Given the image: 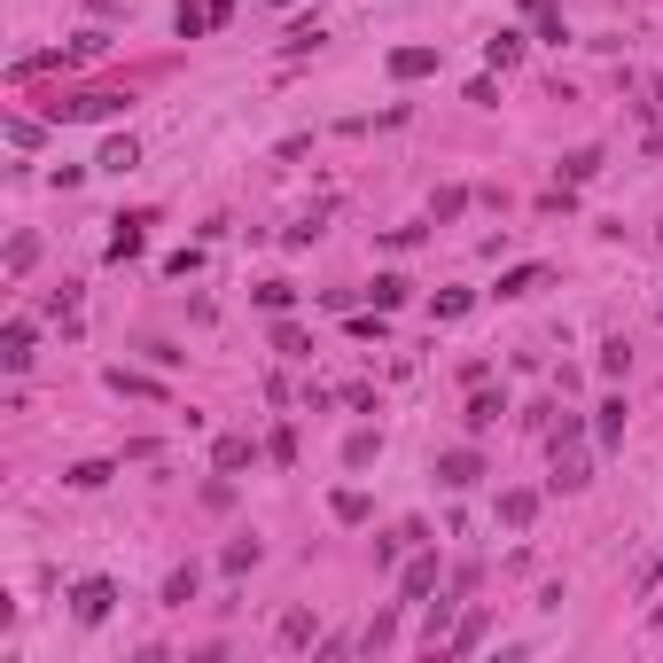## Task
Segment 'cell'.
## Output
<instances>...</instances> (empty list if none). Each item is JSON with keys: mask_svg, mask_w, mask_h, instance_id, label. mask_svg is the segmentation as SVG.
I'll return each mask as SVG.
<instances>
[{"mask_svg": "<svg viewBox=\"0 0 663 663\" xmlns=\"http://www.w3.org/2000/svg\"><path fill=\"white\" fill-rule=\"evenodd\" d=\"M586 476H594V468H586V445H577V422L562 413V430H554V484H562V491H577Z\"/></svg>", "mask_w": 663, "mask_h": 663, "instance_id": "1", "label": "cell"}, {"mask_svg": "<svg viewBox=\"0 0 663 663\" xmlns=\"http://www.w3.org/2000/svg\"><path fill=\"white\" fill-rule=\"evenodd\" d=\"M219 24H234V0H180V16H173L180 40H203V32H219Z\"/></svg>", "mask_w": 663, "mask_h": 663, "instance_id": "2", "label": "cell"}, {"mask_svg": "<svg viewBox=\"0 0 663 663\" xmlns=\"http://www.w3.org/2000/svg\"><path fill=\"white\" fill-rule=\"evenodd\" d=\"M438 594V554H413L406 570H398V609H413V601H430Z\"/></svg>", "mask_w": 663, "mask_h": 663, "instance_id": "3", "label": "cell"}, {"mask_svg": "<svg viewBox=\"0 0 663 663\" xmlns=\"http://www.w3.org/2000/svg\"><path fill=\"white\" fill-rule=\"evenodd\" d=\"M110 609H118V586H110V577H87V586L70 594V617H78V625H102Z\"/></svg>", "mask_w": 663, "mask_h": 663, "instance_id": "4", "label": "cell"}, {"mask_svg": "<svg viewBox=\"0 0 663 663\" xmlns=\"http://www.w3.org/2000/svg\"><path fill=\"white\" fill-rule=\"evenodd\" d=\"M484 476V461H476V445H453V453H438V484L445 491H468Z\"/></svg>", "mask_w": 663, "mask_h": 663, "instance_id": "5", "label": "cell"}, {"mask_svg": "<svg viewBox=\"0 0 663 663\" xmlns=\"http://www.w3.org/2000/svg\"><path fill=\"white\" fill-rule=\"evenodd\" d=\"M118 110H125V95H102V87H87V95L55 102V118H118Z\"/></svg>", "mask_w": 663, "mask_h": 663, "instance_id": "6", "label": "cell"}, {"mask_svg": "<svg viewBox=\"0 0 663 663\" xmlns=\"http://www.w3.org/2000/svg\"><path fill=\"white\" fill-rule=\"evenodd\" d=\"M0 367H9V375L32 367V320H9V328H0Z\"/></svg>", "mask_w": 663, "mask_h": 663, "instance_id": "7", "label": "cell"}, {"mask_svg": "<svg viewBox=\"0 0 663 663\" xmlns=\"http://www.w3.org/2000/svg\"><path fill=\"white\" fill-rule=\"evenodd\" d=\"M438 70V47H390V78H430Z\"/></svg>", "mask_w": 663, "mask_h": 663, "instance_id": "8", "label": "cell"}, {"mask_svg": "<svg viewBox=\"0 0 663 663\" xmlns=\"http://www.w3.org/2000/svg\"><path fill=\"white\" fill-rule=\"evenodd\" d=\"M141 242H148V211L118 219V234H110V258H141Z\"/></svg>", "mask_w": 663, "mask_h": 663, "instance_id": "9", "label": "cell"}, {"mask_svg": "<svg viewBox=\"0 0 663 663\" xmlns=\"http://www.w3.org/2000/svg\"><path fill=\"white\" fill-rule=\"evenodd\" d=\"M625 413H632L625 398H601V406H594V438H601V445H625Z\"/></svg>", "mask_w": 663, "mask_h": 663, "instance_id": "10", "label": "cell"}, {"mask_svg": "<svg viewBox=\"0 0 663 663\" xmlns=\"http://www.w3.org/2000/svg\"><path fill=\"white\" fill-rule=\"evenodd\" d=\"M476 648H484V609H468V617L445 632V655H476Z\"/></svg>", "mask_w": 663, "mask_h": 663, "instance_id": "11", "label": "cell"}, {"mask_svg": "<svg viewBox=\"0 0 663 663\" xmlns=\"http://www.w3.org/2000/svg\"><path fill=\"white\" fill-rule=\"evenodd\" d=\"M484 63H491V70H516V63H523V32H491V40H484Z\"/></svg>", "mask_w": 663, "mask_h": 663, "instance_id": "12", "label": "cell"}, {"mask_svg": "<svg viewBox=\"0 0 663 663\" xmlns=\"http://www.w3.org/2000/svg\"><path fill=\"white\" fill-rule=\"evenodd\" d=\"M211 461H219V476H234V468H251V461H258V445H251V438H219V445H211Z\"/></svg>", "mask_w": 663, "mask_h": 663, "instance_id": "13", "label": "cell"}, {"mask_svg": "<svg viewBox=\"0 0 663 663\" xmlns=\"http://www.w3.org/2000/svg\"><path fill=\"white\" fill-rule=\"evenodd\" d=\"M531 516H539V491H500V523H516V531H523Z\"/></svg>", "mask_w": 663, "mask_h": 663, "instance_id": "14", "label": "cell"}, {"mask_svg": "<svg viewBox=\"0 0 663 663\" xmlns=\"http://www.w3.org/2000/svg\"><path fill=\"white\" fill-rule=\"evenodd\" d=\"M594 173H601V148H570V156H562V180H570V188L594 180Z\"/></svg>", "mask_w": 663, "mask_h": 663, "instance_id": "15", "label": "cell"}, {"mask_svg": "<svg viewBox=\"0 0 663 663\" xmlns=\"http://www.w3.org/2000/svg\"><path fill=\"white\" fill-rule=\"evenodd\" d=\"M188 601H196V562L164 577V609H188Z\"/></svg>", "mask_w": 663, "mask_h": 663, "instance_id": "16", "label": "cell"}, {"mask_svg": "<svg viewBox=\"0 0 663 663\" xmlns=\"http://www.w3.org/2000/svg\"><path fill=\"white\" fill-rule=\"evenodd\" d=\"M500 413H508V406H500V398H491V390H476V398H468V430H476V438H484V430H491V422H500Z\"/></svg>", "mask_w": 663, "mask_h": 663, "instance_id": "17", "label": "cell"}, {"mask_svg": "<svg viewBox=\"0 0 663 663\" xmlns=\"http://www.w3.org/2000/svg\"><path fill=\"white\" fill-rule=\"evenodd\" d=\"M539 281H546V266H508V274H500V297H531Z\"/></svg>", "mask_w": 663, "mask_h": 663, "instance_id": "18", "label": "cell"}, {"mask_svg": "<svg viewBox=\"0 0 663 663\" xmlns=\"http://www.w3.org/2000/svg\"><path fill=\"white\" fill-rule=\"evenodd\" d=\"M95 164H102V173H133V164H141V148H133V133H125V141H110V148H102Z\"/></svg>", "mask_w": 663, "mask_h": 663, "instance_id": "19", "label": "cell"}, {"mask_svg": "<svg viewBox=\"0 0 663 663\" xmlns=\"http://www.w3.org/2000/svg\"><path fill=\"white\" fill-rule=\"evenodd\" d=\"M110 476H118L110 461H78V468H70V491H102Z\"/></svg>", "mask_w": 663, "mask_h": 663, "instance_id": "20", "label": "cell"}, {"mask_svg": "<svg viewBox=\"0 0 663 663\" xmlns=\"http://www.w3.org/2000/svg\"><path fill=\"white\" fill-rule=\"evenodd\" d=\"M219 570H226V577H242V570H258V539H234V546L219 554Z\"/></svg>", "mask_w": 663, "mask_h": 663, "instance_id": "21", "label": "cell"}, {"mask_svg": "<svg viewBox=\"0 0 663 663\" xmlns=\"http://www.w3.org/2000/svg\"><path fill=\"white\" fill-rule=\"evenodd\" d=\"M110 390H125V398H164V383H148V375H125V367H110Z\"/></svg>", "mask_w": 663, "mask_h": 663, "instance_id": "22", "label": "cell"}, {"mask_svg": "<svg viewBox=\"0 0 663 663\" xmlns=\"http://www.w3.org/2000/svg\"><path fill=\"white\" fill-rule=\"evenodd\" d=\"M32 258H40V234H16V242H9V281L32 274Z\"/></svg>", "mask_w": 663, "mask_h": 663, "instance_id": "23", "label": "cell"}, {"mask_svg": "<svg viewBox=\"0 0 663 663\" xmlns=\"http://www.w3.org/2000/svg\"><path fill=\"white\" fill-rule=\"evenodd\" d=\"M625 367H632V344H625V336H609V344H601V375H609V383H617V375H625Z\"/></svg>", "mask_w": 663, "mask_h": 663, "instance_id": "24", "label": "cell"}, {"mask_svg": "<svg viewBox=\"0 0 663 663\" xmlns=\"http://www.w3.org/2000/svg\"><path fill=\"white\" fill-rule=\"evenodd\" d=\"M328 508H336V523H367V491H336Z\"/></svg>", "mask_w": 663, "mask_h": 663, "instance_id": "25", "label": "cell"}, {"mask_svg": "<svg viewBox=\"0 0 663 663\" xmlns=\"http://www.w3.org/2000/svg\"><path fill=\"white\" fill-rule=\"evenodd\" d=\"M367 297L390 312V305H406V281H398V274H375V289H367Z\"/></svg>", "mask_w": 663, "mask_h": 663, "instance_id": "26", "label": "cell"}, {"mask_svg": "<svg viewBox=\"0 0 663 663\" xmlns=\"http://www.w3.org/2000/svg\"><path fill=\"white\" fill-rule=\"evenodd\" d=\"M258 305H266V312H289L297 289H289V281H258Z\"/></svg>", "mask_w": 663, "mask_h": 663, "instance_id": "27", "label": "cell"}, {"mask_svg": "<svg viewBox=\"0 0 663 663\" xmlns=\"http://www.w3.org/2000/svg\"><path fill=\"white\" fill-rule=\"evenodd\" d=\"M305 640H312V617L289 609V617H281V648H305Z\"/></svg>", "mask_w": 663, "mask_h": 663, "instance_id": "28", "label": "cell"}, {"mask_svg": "<svg viewBox=\"0 0 663 663\" xmlns=\"http://www.w3.org/2000/svg\"><path fill=\"white\" fill-rule=\"evenodd\" d=\"M274 344H281V360H312V344L297 336V328H274Z\"/></svg>", "mask_w": 663, "mask_h": 663, "instance_id": "29", "label": "cell"}, {"mask_svg": "<svg viewBox=\"0 0 663 663\" xmlns=\"http://www.w3.org/2000/svg\"><path fill=\"white\" fill-rule=\"evenodd\" d=\"M468 305H476V297H468V289H445V297H438V320H461V312H468Z\"/></svg>", "mask_w": 663, "mask_h": 663, "instance_id": "30", "label": "cell"}, {"mask_svg": "<svg viewBox=\"0 0 663 663\" xmlns=\"http://www.w3.org/2000/svg\"><path fill=\"white\" fill-rule=\"evenodd\" d=\"M344 461H352V468H367V461H375V430H360V438L344 445Z\"/></svg>", "mask_w": 663, "mask_h": 663, "instance_id": "31", "label": "cell"}, {"mask_svg": "<svg viewBox=\"0 0 663 663\" xmlns=\"http://www.w3.org/2000/svg\"><path fill=\"white\" fill-rule=\"evenodd\" d=\"M655 586H663V554H655L648 570H640V594H655Z\"/></svg>", "mask_w": 663, "mask_h": 663, "instance_id": "32", "label": "cell"}, {"mask_svg": "<svg viewBox=\"0 0 663 663\" xmlns=\"http://www.w3.org/2000/svg\"><path fill=\"white\" fill-rule=\"evenodd\" d=\"M87 9H95V16H110V9H118V0H87Z\"/></svg>", "mask_w": 663, "mask_h": 663, "instance_id": "33", "label": "cell"}, {"mask_svg": "<svg viewBox=\"0 0 663 663\" xmlns=\"http://www.w3.org/2000/svg\"><path fill=\"white\" fill-rule=\"evenodd\" d=\"M655 625H663V609H655Z\"/></svg>", "mask_w": 663, "mask_h": 663, "instance_id": "34", "label": "cell"}]
</instances>
